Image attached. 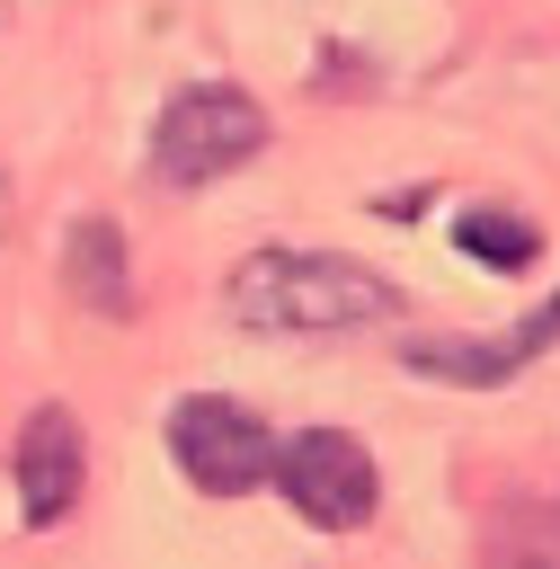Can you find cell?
<instances>
[{
  "mask_svg": "<svg viewBox=\"0 0 560 569\" xmlns=\"http://www.w3.org/2000/svg\"><path fill=\"white\" fill-rule=\"evenodd\" d=\"M169 453H178V471H187L204 498H249V489L267 480V462H276V436H267V418H258L249 400L187 391V400L169 409Z\"/></svg>",
  "mask_w": 560,
  "mask_h": 569,
  "instance_id": "obj_4",
  "label": "cell"
},
{
  "mask_svg": "<svg viewBox=\"0 0 560 569\" xmlns=\"http://www.w3.org/2000/svg\"><path fill=\"white\" fill-rule=\"evenodd\" d=\"M9 213H18V204H9V178H0V240H9Z\"/></svg>",
  "mask_w": 560,
  "mask_h": 569,
  "instance_id": "obj_10",
  "label": "cell"
},
{
  "mask_svg": "<svg viewBox=\"0 0 560 569\" xmlns=\"http://www.w3.org/2000/svg\"><path fill=\"white\" fill-rule=\"evenodd\" d=\"M453 240H462L480 267H533V258H542V231H533L524 213H498V204L453 213Z\"/></svg>",
  "mask_w": 560,
  "mask_h": 569,
  "instance_id": "obj_8",
  "label": "cell"
},
{
  "mask_svg": "<svg viewBox=\"0 0 560 569\" xmlns=\"http://www.w3.org/2000/svg\"><path fill=\"white\" fill-rule=\"evenodd\" d=\"M516 365H524L516 338H418V347H409V373H427V382H471V391L507 382Z\"/></svg>",
  "mask_w": 560,
  "mask_h": 569,
  "instance_id": "obj_7",
  "label": "cell"
},
{
  "mask_svg": "<svg viewBox=\"0 0 560 569\" xmlns=\"http://www.w3.org/2000/svg\"><path fill=\"white\" fill-rule=\"evenodd\" d=\"M267 480H276L284 507H293L302 525H320V533H364L373 507H382V471H373V453H364L347 427H302L293 445H276Z\"/></svg>",
  "mask_w": 560,
  "mask_h": 569,
  "instance_id": "obj_3",
  "label": "cell"
},
{
  "mask_svg": "<svg viewBox=\"0 0 560 569\" xmlns=\"http://www.w3.org/2000/svg\"><path fill=\"white\" fill-rule=\"evenodd\" d=\"M507 338H516V356H542V347H560V293H551V302H542L533 320H516Z\"/></svg>",
  "mask_w": 560,
  "mask_h": 569,
  "instance_id": "obj_9",
  "label": "cell"
},
{
  "mask_svg": "<svg viewBox=\"0 0 560 569\" xmlns=\"http://www.w3.org/2000/svg\"><path fill=\"white\" fill-rule=\"evenodd\" d=\"M62 284H71V302L98 311V320H124V311H133V258H124V231H116L107 213H80V222H71V240H62Z\"/></svg>",
  "mask_w": 560,
  "mask_h": 569,
  "instance_id": "obj_6",
  "label": "cell"
},
{
  "mask_svg": "<svg viewBox=\"0 0 560 569\" xmlns=\"http://www.w3.org/2000/svg\"><path fill=\"white\" fill-rule=\"evenodd\" d=\"M231 320L267 329V338H347L400 311L391 276L347 258V249H258L231 267Z\"/></svg>",
  "mask_w": 560,
  "mask_h": 569,
  "instance_id": "obj_1",
  "label": "cell"
},
{
  "mask_svg": "<svg viewBox=\"0 0 560 569\" xmlns=\"http://www.w3.org/2000/svg\"><path fill=\"white\" fill-rule=\"evenodd\" d=\"M18 507H27V525H62L71 507H80V480H89V436H80V418L62 409V400H44L27 427H18Z\"/></svg>",
  "mask_w": 560,
  "mask_h": 569,
  "instance_id": "obj_5",
  "label": "cell"
},
{
  "mask_svg": "<svg viewBox=\"0 0 560 569\" xmlns=\"http://www.w3.org/2000/svg\"><path fill=\"white\" fill-rule=\"evenodd\" d=\"M267 151V107L231 80H196L160 107V133H151V178L160 187H213L231 169H249Z\"/></svg>",
  "mask_w": 560,
  "mask_h": 569,
  "instance_id": "obj_2",
  "label": "cell"
}]
</instances>
